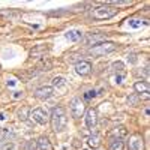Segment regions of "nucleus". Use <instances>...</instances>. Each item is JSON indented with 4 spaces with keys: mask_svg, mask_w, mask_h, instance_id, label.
I'll return each mask as SVG.
<instances>
[{
    "mask_svg": "<svg viewBox=\"0 0 150 150\" xmlns=\"http://www.w3.org/2000/svg\"><path fill=\"white\" fill-rule=\"evenodd\" d=\"M123 149H125V144L120 138H114L110 143V150H123Z\"/></svg>",
    "mask_w": 150,
    "mask_h": 150,
    "instance_id": "obj_17",
    "label": "nucleus"
},
{
    "mask_svg": "<svg viewBox=\"0 0 150 150\" xmlns=\"http://www.w3.org/2000/svg\"><path fill=\"white\" fill-rule=\"evenodd\" d=\"M129 150H143L144 144H143V137L140 134H134L129 138V144H128Z\"/></svg>",
    "mask_w": 150,
    "mask_h": 150,
    "instance_id": "obj_8",
    "label": "nucleus"
},
{
    "mask_svg": "<svg viewBox=\"0 0 150 150\" xmlns=\"http://www.w3.org/2000/svg\"><path fill=\"white\" fill-rule=\"evenodd\" d=\"M128 104L131 105V107H137L140 104V98H138V95H131L129 98H128Z\"/></svg>",
    "mask_w": 150,
    "mask_h": 150,
    "instance_id": "obj_20",
    "label": "nucleus"
},
{
    "mask_svg": "<svg viewBox=\"0 0 150 150\" xmlns=\"http://www.w3.org/2000/svg\"><path fill=\"white\" fill-rule=\"evenodd\" d=\"M65 84H66V80L63 77H56L53 80V86L54 87H62V86H65Z\"/></svg>",
    "mask_w": 150,
    "mask_h": 150,
    "instance_id": "obj_22",
    "label": "nucleus"
},
{
    "mask_svg": "<svg viewBox=\"0 0 150 150\" xmlns=\"http://www.w3.org/2000/svg\"><path fill=\"white\" fill-rule=\"evenodd\" d=\"M112 135H116L117 138H122V137L128 135V131H126L125 126H117V128H114V131H112Z\"/></svg>",
    "mask_w": 150,
    "mask_h": 150,
    "instance_id": "obj_18",
    "label": "nucleus"
},
{
    "mask_svg": "<svg viewBox=\"0 0 150 150\" xmlns=\"http://www.w3.org/2000/svg\"><path fill=\"white\" fill-rule=\"evenodd\" d=\"M33 95H35L36 99H42V101H45V99L51 98L54 95V89H53V87H50V86H44V87L36 89Z\"/></svg>",
    "mask_w": 150,
    "mask_h": 150,
    "instance_id": "obj_6",
    "label": "nucleus"
},
{
    "mask_svg": "<svg viewBox=\"0 0 150 150\" xmlns=\"http://www.w3.org/2000/svg\"><path fill=\"white\" fill-rule=\"evenodd\" d=\"M48 47L47 45H36V47H33L32 48V51H30V57L32 59H41V57H44L47 53H48Z\"/></svg>",
    "mask_w": 150,
    "mask_h": 150,
    "instance_id": "obj_10",
    "label": "nucleus"
},
{
    "mask_svg": "<svg viewBox=\"0 0 150 150\" xmlns=\"http://www.w3.org/2000/svg\"><path fill=\"white\" fill-rule=\"evenodd\" d=\"M104 35H89V36H87V42H89V44H92L93 42V45H95V42L96 41H101V39H104Z\"/></svg>",
    "mask_w": 150,
    "mask_h": 150,
    "instance_id": "obj_21",
    "label": "nucleus"
},
{
    "mask_svg": "<svg viewBox=\"0 0 150 150\" xmlns=\"http://www.w3.org/2000/svg\"><path fill=\"white\" fill-rule=\"evenodd\" d=\"M95 96H96V92H95V90H90V92H87V93H86V98H87V99L95 98Z\"/></svg>",
    "mask_w": 150,
    "mask_h": 150,
    "instance_id": "obj_24",
    "label": "nucleus"
},
{
    "mask_svg": "<svg viewBox=\"0 0 150 150\" xmlns=\"http://www.w3.org/2000/svg\"><path fill=\"white\" fill-rule=\"evenodd\" d=\"M65 36H66V39H69L72 42H77V41H80L81 38H83V33L80 30H69Z\"/></svg>",
    "mask_w": 150,
    "mask_h": 150,
    "instance_id": "obj_15",
    "label": "nucleus"
},
{
    "mask_svg": "<svg viewBox=\"0 0 150 150\" xmlns=\"http://www.w3.org/2000/svg\"><path fill=\"white\" fill-rule=\"evenodd\" d=\"M29 112H30V110H29L27 107H23L21 110H18V117H20L23 122H26L27 117H29Z\"/></svg>",
    "mask_w": 150,
    "mask_h": 150,
    "instance_id": "obj_19",
    "label": "nucleus"
},
{
    "mask_svg": "<svg viewBox=\"0 0 150 150\" xmlns=\"http://www.w3.org/2000/svg\"><path fill=\"white\" fill-rule=\"evenodd\" d=\"M116 48H117V45L112 44V42H99V44H95L89 50V54L95 56V57H101V56H105V54L116 51Z\"/></svg>",
    "mask_w": 150,
    "mask_h": 150,
    "instance_id": "obj_3",
    "label": "nucleus"
},
{
    "mask_svg": "<svg viewBox=\"0 0 150 150\" xmlns=\"http://www.w3.org/2000/svg\"><path fill=\"white\" fill-rule=\"evenodd\" d=\"M119 9L114 6H108V5H102V6H98L92 11V17L95 20H110L112 17L117 15Z\"/></svg>",
    "mask_w": 150,
    "mask_h": 150,
    "instance_id": "obj_2",
    "label": "nucleus"
},
{
    "mask_svg": "<svg viewBox=\"0 0 150 150\" xmlns=\"http://www.w3.org/2000/svg\"><path fill=\"white\" fill-rule=\"evenodd\" d=\"M75 72H77L78 75H81V77H86V75H89L92 72V63L87 62V60L78 62V63L75 65Z\"/></svg>",
    "mask_w": 150,
    "mask_h": 150,
    "instance_id": "obj_7",
    "label": "nucleus"
},
{
    "mask_svg": "<svg viewBox=\"0 0 150 150\" xmlns=\"http://www.w3.org/2000/svg\"><path fill=\"white\" fill-rule=\"evenodd\" d=\"M87 143H89L90 147L98 149L99 146H101V135H99V134H93V135H90V137H89V140H87Z\"/></svg>",
    "mask_w": 150,
    "mask_h": 150,
    "instance_id": "obj_16",
    "label": "nucleus"
},
{
    "mask_svg": "<svg viewBox=\"0 0 150 150\" xmlns=\"http://www.w3.org/2000/svg\"><path fill=\"white\" fill-rule=\"evenodd\" d=\"M96 122H98V111L95 108H89L86 111V125H87V128L93 129L96 126Z\"/></svg>",
    "mask_w": 150,
    "mask_h": 150,
    "instance_id": "obj_9",
    "label": "nucleus"
},
{
    "mask_svg": "<svg viewBox=\"0 0 150 150\" xmlns=\"http://www.w3.org/2000/svg\"><path fill=\"white\" fill-rule=\"evenodd\" d=\"M134 89H135V92L138 93V95H149V83L147 81H137L135 84H134Z\"/></svg>",
    "mask_w": 150,
    "mask_h": 150,
    "instance_id": "obj_13",
    "label": "nucleus"
},
{
    "mask_svg": "<svg viewBox=\"0 0 150 150\" xmlns=\"http://www.w3.org/2000/svg\"><path fill=\"white\" fill-rule=\"evenodd\" d=\"M86 112V105L80 98H74L71 101V114L74 119H80Z\"/></svg>",
    "mask_w": 150,
    "mask_h": 150,
    "instance_id": "obj_4",
    "label": "nucleus"
},
{
    "mask_svg": "<svg viewBox=\"0 0 150 150\" xmlns=\"http://www.w3.org/2000/svg\"><path fill=\"white\" fill-rule=\"evenodd\" d=\"M0 17L6 18V20H17L21 17V12L15 9H3V11H0Z\"/></svg>",
    "mask_w": 150,
    "mask_h": 150,
    "instance_id": "obj_11",
    "label": "nucleus"
},
{
    "mask_svg": "<svg viewBox=\"0 0 150 150\" xmlns=\"http://www.w3.org/2000/svg\"><path fill=\"white\" fill-rule=\"evenodd\" d=\"M51 128L54 132H62L66 129V123H68V117H66V111L63 107H54L51 111Z\"/></svg>",
    "mask_w": 150,
    "mask_h": 150,
    "instance_id": "obj_1",
    "label": "nucleus"
},
{
    "mask_svg": "<svg viewBox=\"0 0 150 150\" xmlns=\"http://www.w3.org/2000/svg\"><path fill=\"white\" fill-rule=\"evenodd\" d=\"M131 62H132V63H135V62H137V59H135V56H134V54L131 56Z\"/></svg>",
    "mask_w": 150,
    "mask_h": 150,
    "instance_id": "obj_25",
    "label": "nucleus"
},
{
    "mask_svg": "<svg viewBox=\"0 0 150 150\" xmlns=\"http://www.w3.org/2000/svg\"><path fill=\"white\" fill-rule=\"evenodd\" d=\"M0 120H5V112H0Z\"/></svg>",
    "mask_w": 150,
    "mask_h": 150,
    "instance_id": "obj_26",
    "label": "nucleus"
},
{
    "mask_svg": "<svg viewBox=\"0 0 150 150\" xmlns=\"http://www.w3.org/2000/svg\"><path fill=\"white\" fill-rule=\"evenodd\" d=\"M38 149L39 150H54L53 144L50 143V140L47 138V137H41V138L38 140Z\"/></svg>",
    "mask_w": 150,
    "mask_h": 150,
    "instance_id": "obj_14",
    "label": "nucleus"
},
{
    "mask_svg": "<svg viewBox=\"0 0 150 150\" xmlns=\"http://www.w3.org/2000/svg\"><path fill=\"white\" fill-rule=\"evenodd\" d=\"M144 21H141V20H129V26L131 27H134V29H138V27H141V26H144Z\"/></svg>",
    "mask_w": 150,
    "mask_h": 150,
    "instance_id": "obj_23",
    "label": "nucleus"
},
{
    "mask_svg": "<svg viewBox=\"0 0 150 150\" xmlns=\"http://www.w3.org/2000/svg\"><path fill=\"white\" fill-rule=\"evenodd\" d=\"M29 117H32L36 123H39V125H47L50 122L48 114H47V111L44 108H35V110H32Z\"/></svg>",
    "mask_w": 150,
    "mask_h": 150,
    "instance_id": "obj_5",
    "label": "nucleus"
},
{
    "mask_svg": "<svg viewBox=\"0 0 150 150\" xmlns=\"http://www.w3.org/2000/svg\"><path fill=\"white\" fill-rule=\"evenodd\" d=\"M112 68H114L116 74H117V83H122V78L125 77V74H126V68L122 62H116V63H112Z\"/></svg>",
    "mask_w": 150,
    "mask_h": 150,
    "instance_id": "obj_12",
    "label": "nucleus"
}]
</instances>
